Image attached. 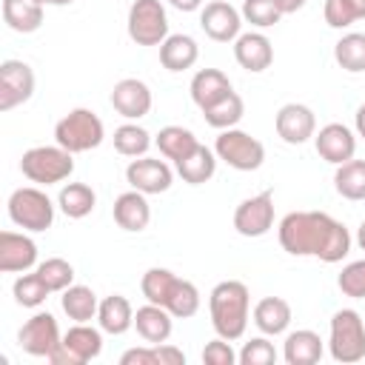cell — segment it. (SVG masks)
I'll list each match as a JSON object with an SVG mask.
<instances>
[{
	"mask_svg": "<svg viewBox=\"0 0 365 365\" xmlns=\"http://www.w3.org/2000/svg\"><path fill=\"white\" fill-rule=\"evenodd\" d=\"M279 245L291 257H317L328 265L342 262L351 251V231L325 211H291L277 228Z\"/></svg>",
	"mask_w": 365,
	"mask_h": 365,
	"instance_id": "6da1fadb",
	"label": "cell"
},
{
	"mask_svg": "<svg viewBox=\"0 0 365 365\" xmlns=\"http://www.w3.org/2000/svg\"><path fill=\"white\" fill-rule=\"evenodd\" d=\"M208 314L217 336L234 342L245 334L248 328V314H251V294L248 285L240 279H222L211 288L208 294Z\"/></svg>",
	"mask_w": 365,
	"mask_h": 365,
	"instance_id": "7a4b0ae2",
	"label": "cell"
},
{
	"mask_svg": "<svg viewBox=\"0 0 365 365\" xmlns=\"http://www.w3.org/2000/svg\"><path fill=\"white\" fill-rule=\"evenodd\" d=\"M328 351L334 362L354 365L365 359V319L354 308H339L331 317V336Z\"/></svg>",
	"mask_w": 365,
	"mask_h": 365,
	"instance_id": "3957f363",
	"label": "cell"
},
{
	"mask_svg": "<svg viewBox=\"0 0 365 365\" xmlns=\"http://www.w3.org/2000/svg\"><path fill=\"white\" fill-rule=\"evenodd\" d=\"M20 171L37 185H54L74 174V154L63 145H34L20 157Z\"/></svg>",
	"mask_w": 365,
	"mask_h": 365,
	"instance_id": "277c9868",
	"label": "cell"
},
{
	"mask_svg": "<svg viewBox=\"0 0 365 365\" xmlns=\"http://www.w3.org/2000/svg\"><path fill=\"white\" fill-rule=\"evenodd\" d=\"M103 137H106V125L91 108H71L54 125V143L71 154L97 148L103 143Z\"/></svg>",
	"mask_w": 365,
	"mask_h": 365,
	"instance_id": "5b68a950",
	"label": "cell"
},
{
	"mask_svg": "<svg viewBox=\"0 0 365 365\" xmlns=\"http://www.w3.org/2000/svg\"><path fill=\"white\" fill-rule=\"evenodd\" d=\"M9 220L23 228V231H31V234H40V231H48L51 222H54V202L51 197L37 188V185H23V188H14L11 197H9Z\"/></svg>",
	"mask_w": 365,
	"mask_h": 365,
	"instance_id": "8992f818",
	"label": "cell"
},
{
	"mask_svg": "<svg viewBox=\"0 0 365 365\" xmlns=\"http://www.w3.org/2000/svg\"><path fill=\"white\" fill-rule=\"evenodd\" d=\"M214 154L234 171H257L265 160V145L242 128H225L214 140Z\"/></svg>",
	"mask_w": 365,
	"mask_h": 365,
	"instance_id": "52a82bcc",
	"label": "cell"
},
{
	"mask_svg": "<svg viewBox=\"0 0 365 365\" xmlns=\"http://www.w3.org/2000/svg\"><path fill=\"white\" fill-rule=\"evenodd\" d=\"M128 37L137 46H163L168 37V14L160 0H134L125 20Z\"/></svg>",
	"mask_w": 365,
	"mask_h": 365,
	"instance_id": "ba28073f",
	"label": "cell"
},
{
	"mask_svg": "<svg viewBox=\"0 0 365 365\" xmlns=\"http://www.w3.org/2000/svg\"><path fill=\"white\" fill-rule=\"evenodd\" d=\"M103 351V328H94L88 322H74L66 334L57 351L48 356L54 365H86L97 359Z\"/></svg>",
	"mask_w": 365,
	"mask_h": 365,
	"instance_id": "9c48e42d",
	"label": "cell"
},
{
	"mask_svg": "<svg viewBox=\"0 0 365 365\" xmlns=\"http://www.w3.org/2000/svg\"><path fill=\"white\" fill-rule=\"evenodd\" d=\"M17 342L29 356H46L48 359L57 351V345L63 342V334H60L54 314L37 311L31 319H26L23 328L17 331Z\"/></svg>",
	"mask_w": 365,
	"mask_h": 365,
	"instance_id": "30bf717a",
	"label": "cell"
},
{
	"mask_svg": "<svg viewBox=\"0 0 365 365\" xmlns=\"http://www.w3.org/2000/svg\"><path fill=\"white\" fill-rule=\"evenodd\" d=\"M234 228L242 237H265L274 228V191L245 197L234 211Z\"/></svg>",
	"mask_w": 365,
	"mask_h": 365,
	"instance_id": "8fae6325",
	"label": "cell"
},
{
	"mask_svg": "<svg viewBox=\"0 0 365 365\" xmlns=\"http://www.w3.org/2000/svg\"><path fill=\"white\" fill-rule=\"evenodd\" d=\"M34 94V71L23 60L0 63V111H11L29 103Z\"/></svg>",
	"mask_w": 365,
	"mask_h": 365,
	"instance_id": "7c38bea8",
	"label": "cell"
},
{
	"mask_svg": "<svg viewBox=\"0 0 365 365\" xmlns=\"http://www.w3.org/2000/svg\"><path fill=\"white\" fill-rule=\"evenodd\" d=\"M200 26L214 43H234L242 34V14L228 0H211L200 9Z\"/></svg>",
	"mask_w": 365,
	"mask_h": 365,
	"instance_id": "4fadbf2b",
	"label": "cell"
},
{
	"mask_svg": "<svg viewBox=\"0 0 365 365\" xmlns=\"http://www.w3.org/2000/svg\"><path fill=\"white\" fill-rule=\"evenodd\" d=\"M125 182L143 194H165L174 182V171L165 160L154 157H134L125 165Z\"/></svg>",
	"mask_w": 365,
	"mask_h": 365,
	"instance_id": "5bb4252c",
	"label": "cell"
},
{
	"mask_svg": "<svg viewBox=\"0 0 365 365\" xmlns=\"http://www.w3.org/2000/svg\"><path fill=\"white\" fill-rule=\"evenodd\" d=\"M274 128L279 134L282 143L288 145H302L317 134V117L308 106L302 103H285L277 117H274Z\"/></svg>",
	"mask_w": 365,
	"mask_h": 365,
	"instance_id": "9a60e30c",
	"label": "cell"
},
{
	"mask_svg": "<svg viewBox=\"0 0 365 365\" xmlns=\"http://www.w3.org/2000/svg\"><path fill=\"white\" fill-rule=\"evenodd\" d=\"M314 148H317V154H319L325 163L342 165V163L354 160V154H356V137H354V131H351L348 125H342V123H328V125H322V128L314 134Z\"/></svg>",
	"mask_w": 365,
	"mask_h": 365,
	"instance_id": "2e32d148",
	"label": "cell"
},
{
	"mask_svg": "<svg viewBox=\"0 0 365 365\" xmlns=\"http://www.w3.org/2000/svg\"><path fill=\"white\" fill-rule=\"evenodd\" d=\"M151 103H154L151 88H148L143 80H137V77H123V80L114 83V88H111V106H114V111H117L120 117H125V120H140V117H145V114L151 111Z\"/></svg>",
	"mask_w": 365,
	"mask_h": 365,
	"instance_id": "e0dca14e",
	"label": "cell"
},
{
	"mask_svg": "<svg viewBox=\"0 0 365 365\" xmlns=\"http://www.w3.org/2000/svg\"><path fill=\"white\" fill-rule=\"evenodd\" d=\"M37 265V242L29 234L3 231L0 234V271L23 274Z\"/></svg>",
	"mask_w": 365,
	"mask_h": 365,
	"instance_id": "ac0fdd59",
	"label": "cell"
},
{
	"mask_svg": "<svg viewBox=\"0 0 365 365\" xmlns=\"http://www.w3.org/2000/svg\"><path fill=\"white\" fill-rule=\"evenodd\" d=\"M234 60L240 63V68L259 74L274 63V46L262 31H245L234 40Z\"/></svg>",
	"mask_w": 365,
	"mask_h": 365,
	"instance_id": "d6986e66",
	"label": "cell"
},
{
	"mask_svg": "<svg viewBox=\"0 0 365 365\" xmlns=\"http://www.w3.org/2000/svg\"><path fill=\"white\" fill-rule=\"evenodd\" d=\"M145 197H148V194L131 188V191H123V194L114 200L111 217H114V222H117L123 231L140 234V231L148 228V222H151V205H148Z\"/></svg>",
	"mask_w": 365,
	"mask_h": 365,
	"instance_id": "ffe728a7",
	"label": "cell"
},
{
	"mask_svg": "<svg viewBox=\"0 0 365 365\" xmlns=\"http://www.w3.org/2000/svg\"><path fill=\"white\" fill-rule=\"evenodd\" d=\"M134 328L143 336V342L160 345V342H168V336L174 331V317H171L168 308L154 305V302H145V305H140L134 311Z\"/></svg>",
	"mask_w": 365,
	"mask_h": 365,
	"instance_id": "44dd1931",
	"label": "cell"
},
{
	"mask_svg": "<svg viewBox=\"0 0 365 365\" xmlns=\"http://www.w3.org/2000/svg\"><path fill=\"white\" fill-rule=\"evenodd\" d=\"M325 354V345L317 331L311 328H297L285 336L282 342V359L288 365H317Z\"/></svg>",
	"mask_w": 365,
	"mask_h": 365,
	"instance_id": "7402d4cb",
	"label": "cell"
},
{
	"mask_svg": "<svg viewBox=\"0 0 365 365\" xmlns=\"http://www.w3.org/2000/svg\"><path fill=\"white\" fill-rule=\"evenodd\" d=\"M231 91H234V86H231L228 74L220 71V68H200L191 77V100L197 103L200 111L208 108V106H214L217 100H222Z\"/></svg>",
	"mask_w": 365,
	"mask_h": 365,
	"instance_id": "603a6c76",
	"label": "cell"
},
{
	"mask_svg": "<svg viewBox=\"0 0 365 365\" xmlns=\"http://www.w3.org/2000/svg\"><path fill=\"white\" fill-rule=\"evenodd\" d=\"M254 325L259 328V334H265V336H279V334H285L288 331V325H291V305H288V299H282V297H262L257 305H254Z\"/></svg>",
	"mask_w": 365,
	"mask_h": 365,
	"instance_id": "cb8c5ba5",
	"label": "cell"
},
{
	"mask_svg": "<svg viewBox=\"0 0 365 365\" xmlns=\"http://www.w3.org/2000/svg\"><path fill=\"white\" fill-rule=\"evenodd\" d=\"M197 60H200V46L191 34H168L160 46V63L174 74L188 71Z\"/></svg>",
	"mask_w": 365,
	"mask_h": 365,
	"instance_id": "d4e9b609",
	"label": "cell"
},
{
	"mask_svg": "<svg viewBox=\"0 0 365 365\" xmlns=\"http://www.w3.org/2000/svg\"><path fill=\"white\" fill-rule=\"evenodd\" d=\"M97 325L103 328V334L120 336L128 328H134V308L123 294H108L100 299L97 308Z\"/></svg>",
	"mask_w": 365,
	"mask_h": 365,
	"instance_id": "484cf974",
	"label": "cell"
},
{
	"mask_svg": "<svg viewBox=\"0 0 365 365\" xmlns=\"http://www.w3.org/2000/svg\"><path fill=\"white\" fill-rule=\"evenodd\" d=\"M174 165H177V174L182 177V182H188V185H202V182H208V180L214 177V171H217V154H214L208 145L200 143L191 154H185V157L177 160Z\"/></svg>",
	"mask_w": 365,
	"mask_h": 365,
	"instance_id": "4316f807",
	"label": "cell"
},
{
	"mask_svg": "<svg viewBox=\"0 0 365 365\" xmlns=\"http://www.w3.org/2000/svg\"><path fill=\"white\" fill-rule=\"evenodd\" d=\"M97 205V194L91 185L86 182H66L57 194V208L68 217V220H83L94 211Z\"/></svg>",
	"mask_w": 365,
	"mask_h": 365,
	"instance_id": "83f0119b",
	"label": "cell"
},
{
	"mask_svg": "<svg viewBox=\"0 0 365 365\" xmlns=\"http://www.w3.org/2000/svg\"><path fill=\"white\" fill-rule=\"evenodd\" d=\"M3 20L17 34H31L43 26V6L34 0H3Z\"/></svg>",
	"mask_w": 365,
	"mask_h": 365,
	"instance_id": "f1b7e54d",
	"label": "cell"
},
{
	"mask_svg": "<svg viewBox=\"0 0 365 365\" xmlns=\"http://www.w3.org/2000/svg\"><path fill=\"white\" fill-rule=\"evenodd\" d=\"M60 305L71 322H91V319H97L100 299L88 285H68L60 297Z\"/></svg>",
	"mask_w": 365,
	"mask_h": 365,
	"instance_id": "f546056e",
	"label": "cell"
},
{
	"mask_svg": "<svg viewBox=\"0 0 365 365\" xmlns=\"http://www.w3.org/2000/svg\"><path fill=\"white\" fill-rule=\"evenodd\" d=\"M154 143H157L160 154L165 160H174V163L182 160L185 154H191L200 145V140L194 137V131L191 128H182V125H165V128H160V134L154 137Z\"/></svg>",
	"mask_w": 365,
	"mask_h": 365,
	"instance_id": "4dcf8cb0",
	"label": "cell"
},
{
	"mask_svg": "<svg viewBox=\"0 0 365 365\" xmlns=\"http://www.w3.org/2000/svg\"><path fill=\"white\" fill-rule=\"evenodd\" d=\"M334 188L342 200H365V160H348L334 171Z\"/></svg>",
	"mask_w": 365,
	"mask_h": 365,
	"instance_id": "1f68e13d",
	"label": "cell"
},
{
	"mask_svg": "<svg viewBox=\"0 0 365 365\" xmlns=\"http://www.w3.org/2000/svg\"><path fill=\"white\" fill-rule=\"evenodd\" d=\"M242 114H245V103H242V97H240L237 91H231V94H225L222 100H217L214 106L202 108L205 123H208L211 128H217V131L237 128V123L242 120Z\"/></svg>",
	"mask_w": 365,
	"mask_h": 365,
	"instance_id": "d6a6232c",
	"label": "cell"
},
{
	"mask_svg": "<svg viewBox=\"0 0 365 365\" xmlns=\"http://www.w3.org/2000/svg\"><path fill=\"white\" fill-rule=\"evenodd\" d=\"M334 60L339 68L359 74L365 71V31H348L334 43Z\"/></svg>",
	"mask_w": 365,
	"mask_h": 365,
	"instance_id": "836d02e7",
	"label": "cell"
},
{
	"mask_svg": "<svg viewBox=\"0 0 365 365\" xmlns=\"http://www.w3.org/2000/svg\"><path fill=\"white\" fill-rule=\"evenodd\" d=\"M11 294H14V302L20 305V308H40L46 299H48V294H51V288L43 282V277L34 271V274H20L17 279H14V285H11Z\"/></svg>",
	"mask_w": 365,
	"mask_h": 365,
	"instance_id": "e575fe53",
	"label": "cell"
},
{
	"mask_svg": "<svg viewBox=\"0 0 365 365\" xmlns=\"http://www.w3.org/2000/svg\"><path fill=\"white\" fill-rule=\"evenodd\" d=\"M165 308L171 311L174 319L194 317L200 311V291H197V285L182 279V277H177V282H174V288H171V294L165 299Z\"/></svg>",
	"mask_w": 365,
	"mask_h": 365,
	"instance_id": "d590c367",
	"label": "cell"
},
{
	"mask_svg": "<svg viewBox=\"0 0 365 365\" xmlns=\"http://www.w3.org/2000/svg\"><path fill=\"white\" fill-rule=\"evenodd\" d=\"M114 148L123 157H145V151L151 148V134L137 123H123L120 128H114Z\"/></svg>",
	"mask_w": 365,
	"mask_h": 365,
	"instance_id": "8d00e7d4",
	"label": "cell"
},
{
	"mask_svg": "<svg viewBox=\"0 0 365 365\" xmlns=\"http://www.w3.org/2000/svg\"><path fill=\"white\" fill-rule=\"evenodd\" d=\"M174 282H177V274H174V271L154 265V268H148V271L143 274L140 291H143L145 302H154V305H163V308H165V299H168Z\"/></svg>",
	"mask_w": 365,
	"mask_h": 365,
	"instance_id": "74e56055",
	"label": "cell"
},
{
	"mask_svg": "<svg viewBox=\"0 0 365 365\" xmlns=\"http://www.w3.org/2000/svg\"><path fill=\"white\" fill-rule=\"evenodd\" d=\"M322 14L331 29H348L365 20V0H325Z\"/></svg>",
	"mask_w": 365,
	"mask_h": 365,
	"instance_id": "f35d334b",
	"label": "cell"
},
{
	"mask_svg": "<svg viewBox=\"0 0 365 365\" xmlns=\"http://www.w3.org/2000/svg\"><path fill=\"white\" fill-rule=\"evenodd\" d=\"M34 271L43 277V282L51 288V294L54 291L63 294L68 285H74V265L68 259H63V257H48L43 262H37Z\"/></svg>",
	"mask_w": 365,
	"mask_h": 365,
	"instance_id": "ab89813d",
	"label": "cell"
},
{
	"mask_svg": "<svg viewBox=\"0 0 365 365\" xmlns=\"http://www.w3.org/2000/svg\"><path fill=\"white\" fill-rule=\"evenodd\" d=\"M240 14H242L245 23H251V26H257V29H271V26H277L279 17H282V11L277 9L274 0H242Z\"/></svg>",
	"mask_w": 365,
	"mask_h": 365,
	"instance_id": "60d3db41",
	"label": "cell"
},
{
	"mask_svg": "<svg viewBox=\"0 0 365 365\" xmlns=\"http://www.w3.org/2000/svg\"><path fill=\"white\" fill-rule=\"evenodd\" d=\"M336 285L345 297L351 299H365V259H354L348 262L339 277H336Z\"/></svg>",
	"mask_w": 365,
	"mask_h": 365,
	"instance_id": "b9f144b4",
	"label": "cell"
},
{
	"mask_svg": "<svg viewBox=\"0 0 365 365\" xmlns=\"http://www.w3.org/2000/svg\"><path fill=\"white\" fill-rule=\"evenodd\" d=\"M240 362L242 365H274L277 362V348L274 342H268V336H254L242 345L240 351Z\"/></svg>",
	"mask_w": 365,
	"mask_h": 365,
	"instance_id": "7bdbcfd3",
	"label": "cell"
},
{
	"mask_svg": "<svg viewBox=\"0 0 365 365\" xmlns=\"http://www.w3.org/2000/svg\"><path fill=\"white\" fill-rule=\"evenodd\" d=\"M202 362H205V365H234V362H240V354L231 348L228 339L217 336V339L205 342V348H202Z\"/></svg>",
	"mask_w": 365,
	"mask_h": 365,
	"instance_id": "ee69618b",
	"label": "cell"
},
{
	"mask_svg": "<svg viewBox=\"0 0 365 365\" xmlns=\"http://www.w3.org/2000/svg\"><path fill=\"white\" fill-rule=\"evenodd\" d=\"M120 365H157L154 345H145V348H128V351H123Z\"/></svg>",
	"mask_w": 365,
	"mask_h": 365,
	"instance_id": "f6af8a7d",
	"label": "cell"
},
{
	"mask_svg": "<svg viewBox=\"0 0 365 365\" xmlns=\"http://www.w3.org/2000/svg\"><path fill=\"white\" fill-rule=\"evenodd\" d=\"M154 356H157V365H185V354H182V348L168 345V342L154 345Z\"/></svg>",
	"mask_w": 365,
	"mask_h": 365,
	"instance_id": "bcb514c9",
	"label": "cell"
},
{
	"mask_svg": "<svg viewBox=\"0 0 365 365\" xmlns=\"http://www.w3.org/2000/svg\"><path fill=\"white\" fill-rule=\"evenodd\" d=\"M202 3L205 0H168V6H174L177 11H197L202 9Z\"/></svg>",
	"mask_w": 365,
	"mask_h": 365,
	"instance_id": "7dc6e473",
	"label": "cell"
},
{
	"mask_svg": "<svg viewBox=\"0 0 365 365\" xmlns=\"http://www.w3.org/2000/svg\"><path fill=\"white\" fill-rule=\"evenodd\" d=\"M277 3V9L282 11V14H294V11H299L308 0H274Z\"/></svg>",
	"mask_w": 365,
	"mask_h": 365,
	"instance_id": "c3c4849f",
	"label": "cell"
},
{
	"mask_svg": "<svg viewBox=\"0 0 365 365\" xmlns=\"http://www.w3.org/2000/svg\"><path fill=\"white\" fill-rule=\"evenodd\" d=\"M356 134L365 137V103L356 108Z\"/></svg>",
	"mask_w": 365,
	"mask_h": 365,
	"instance_id": "681fc988",
	"label": "cell"
},
{
	"mask_svg": "<svg viewBox=\"0 0 365 365\" xmlns=\"http://www.w3.org/2000/svg\"><path fill=\"white\" fill-rule=\"evenodd\" d=\"M356 242H359V248L365 251V220H362L359 228H356Z\"/></svg>",
	"mask_w": 365,
	"mask_h": 365,
	"instance_id": "f907efd6",
	"label": "cell"
},
{
	"mask_svg": "<svg viewBox=\"0 0 365 365\" xmlns=\"http://www.w3.org/2000/svg\"><path fill=\"white\" fill-rule=\"evenodd\" d=\"M34 3H40V6H71L74 0H34Z\"/></svg>",
	"mask_w": 365,
	"mask_h": 365,
	"instance_id": "816d5d0a",
	"label": "cell"
}]
</instances>
